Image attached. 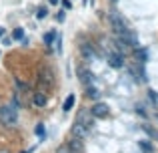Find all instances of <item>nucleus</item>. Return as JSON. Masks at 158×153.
Wrapping results in <instances>:
<instances>
[{
  "mask_svg": "<svg viewBox=\"0 0 158 153\" xmlns=\"http://www.w3.org/2000/svg\"><path fill=\"white\" fill-rule=\"evenodd\" d=\"M62 6H64V8H70V0H62Z\"/></svg>",
  "mask_w": 158,
  "mask_h": 153,
  "instance_id": "nucleus-26",
  "label": "nucleus"
},
{
  "mask_svg": "<svg viewBox=\"0 0 158 153\" xmlns=\"http://www.w3.org/2000/svg\"><path fill=\"white\" fill-rule=\"evenodd\" d=\"M78 75H80V81H82V85L84 87H88V85H92L94 83V75L88 71V69H84V67H78Z\"/></svg>",
  "mask_w": 158,
  "mask_h": 153,
  "instance_id": "nucleus-6",
  "label": "nucleus"
},
{
  "mask_svg": "<svg viewBox=\"0 0 158 153\" xmlns=\"http://www.w3.org/2000/svg\"><path fill=\"white\" fill-rule=\"evenodd\" d=\"M48 16V10L46 8H38V12H36V18H46Z\"/></svg>",
  "mask_w": 158,
  "mask_h": 153,
  "instance_id": "nucleus-21",
  "label": "nucleus"
},
{
  "mask_svg": "<svg viewBox=\"0 0 158 153\" xmlns=\"http://www.w3.org/2000/svg\"><path fill=\"white\" fill-rule=\"evenodd\" d=\"M74 101H76V97H74V95H68V97H66V101H64V105H62V109H64V111H70L74 107Z\"/></svg>",
  "mask_w": 158,
  "mask_h": 153,
  "instance_id": "nucleus-14",
  "label": "nucleus"
},
{
  "mask_svg": "<svg viewBox=\"0 0 158 153\" xmlns=\"http://www.w3.org/2000/svg\"><path fill=\"white\" fill-rule=\"evenodd\" d=\"M48 2H50V4H58V2H60V0H48Z\"/></svg>",
  "mask_w": 158,
  "mask_h": 153,
  "instance_id": "nucleus-28",
  "label": "nucleus"
},
{
  "mask_svg": "<svg viewBox=\"0 0 158 153\" xmlns=\"http://www.w3.org/2000/svg\"><path fill=\"white\" fill-rule=\"evenodd\" d=\"M46 101H48V99H46V95H44L42 91L34 93V97H32V103H34L36 107H44V105H46Z\"/></svg>",
  "mask_w": 158,
  "mask_h": 153,
  "instance_id": "nucleus-11",
  "label": "nucleus"
},
{
  "mask_svg": "<svg viewBox=\"0 0 158 153\" xmlns=\"http://www.w3.org/2000/svg\"><path fill=\"white\" fill-rule=\"evenodd\" d=\"M108 20H110V26H112V30L116 32V36H120L124 30H128V24H126V20H124V16L120 14V12L110 10L108 12Z\"/></svg>",
  "mask_w": 158,
  "mask_h": 153,
  "instance_id": "nucleus-1",
  "label": "nucleus"
},
{
  "mask_svg": "<svg viewBox=\"0 0 158 153\" xmlns=\"http://www.w3.org/2000/svg\"><path fill=\"white\" fill-rule=\"evenodd\" d=\"M2 36H4V28L0 26V38H2Z\"/></svg>",
  "mask_w": 158,
  "mask_h": 153,
  "instance_id": "nucleus-27",
  "label": "nucleus"
},
{
  "mask_svg": "<svg viewBox=\"0 0 158 153\" xmlns=\"http://www.w3.org/2000/svg\"><path fill=\"white\" fill-rule=\"evenodd\" d=\"M86 95H88L90 99H98V97H100V91H98L96 87H90L88 85V87H86Z\"/></svg>",
  "mask_w": 158,
  "mask_h": 153,
  "instance_id": "nucleus-15",
  "label": "nucleus"
},
{
  "mask_svg": "<svg viewBox=\"0 0 158 153\" xmlns=\"http://www.w3.org/2000/svg\"><path fill=\"white\" fill-rule=\"evenodd\" d=\"M72 135L74 137H86V135H88V129H86L84 125H80V123H74L72 125Z\"/></svg>",
  "mask_w": 158,
  "mask_h": 153,
  "instance_id": "nucleus-8",
  "label": "nucleus"
},
{
  "mask_svg": "<svg viewBox=\"0 0 158 153\" xmlns=\"http://www.w3.org/2000/svg\"><path fill=\"white\" fill-rule=\"evenodd\" d=\"M114 51L116 52H120V55H126L128 51H130V47H128L124 40H120V38H116V43H114Z\"/></svg>",
  "mask_w": 158,
  "mask_h": 153,
  "instance_id": "nucleus-12",
  "label": "nucleus"
},
{
  "mask_svg": "<svg viewBox=\"0 0 158 153\" xmlns=\"http://www.w3.org/2000/svg\"><path fill=\"white\" fill-rule=\"evenodd\" d=\"M154 137H156V139H158V131H156V133H154Z\"/></svg>",
  "mask_w": 158,
  "mask_h": 153,
  "instance_id": "nucleus-29",
  "label": "nucleus"
},
{
  "mask_svg": "<svg viewBox=\"0 0 158 153\" xmlns=\"http://www.w3.org/2000/svg\"><path fill=\"white\" fill-rule=\"evenodd\" d=\"M74 123H80V125H84L86 129H90V127H92V115H90V111H88V109L78 111L76 121H74Z\"/></svg>",
  "mask_w": 158,
  "mask_h": 153,
  "instance_id": "nucleus-5",
  "label": "nucleus"
},
{
  "mask_svg": "<svg viewBox=\"0 0 158 153\" xmlns=\"http://www.w3.org/2000/svg\"><path fill=\"white\" fill-rule=\"evenodd\" d=\"M156 121H158V113H156Z\"/></svg>",
  "mask_w": 158,
  "mask_h": 153,
  "instance_id": "nucleus-30",
  "label": "nucleus"
},
{
  "mask_svg": "<svg viewBox=\"0 0 158 153\" xmlns=\"http://www.w3.org/2000/svg\"><path fill=\"white\" fill-rule=\"evenodd\" d=\"M106 61H108V65H110L112 69H120L124 65L122 55H120V52H116L114 48H106Z\"/></svg>",
  "mask_w": 158,
  "mask_h": 153,
  "instance_id": "nucleus-3",
  "label": "nucleus"
},
{
  "mask_svg": "<svg viewBox=\"0 0 158 153\" xmlns=\"http://www.w3.org/2000/svg\"><path fill=\"white\" fill-rule=\"evenodd\" d=\"M40 83H46V87H52V71L50 69H42L40 71Z\"/></svg>",
  "mask_w": 158,
  "mask_h": 153,
  "instance_id": "nucleus-9",
  "label": "nucleus"
},
{
  "mask_svg": "<svg viewBox=\"0 0 158 153\" xmlns=\"http://www.w3.org/2000/svg\"><path fill=\"white\" fill-rule=\"evenodd\" d=\"M108 111L110 109H108L106 103H94L92 109H90V115L96 119H104V117H108Z\"/></svg>",
  "mask_w": 158,
  "mask_h": 153,
  "instance_id": "nucleus-4",
  "label": "nucleus"
},
{
  "mask_svg": "<svg viewBox=\"0 0 158 153\" xmlns=\"http://www.w3.org/2000/svg\"><path fill=\"white\" fill-rule=\"evenodd\" d=\"M36 135H38V137H44V135H46V129H44L42 123H40V125H36Z\"/></svg>",
  "mask_w": 158,
  "mask_h": 153,
  "instance_id": "nucleus-19",
  "label": "nucleus"
},
{
  "mask_svg": "<svg viewBox=\"0 0 158 153\" xmlns=\"http://www.w3.org/2000/svg\"><path fill=\"white\" fill-rule=\"evenodd\" d=\"M18 121V111L14 105H2L0 107V123L4 125H14Z\"/></svg>",
  "mask_w": 158,
  "mask_h": 153,
  "instance_id": "nucleus-2",
  "label": "nucleus"
},
{
  "mask_svg": "<svg viewBox=\"0 0 158 153\" xmlns=\"http://www.w3.org/2000/svg\"><path fill=\"white\" fill-rule=\"evenodd\" d=\"M80 51H82V56H84V61H94V59H96V52H94V48L90 47V44H82Z\"/></svg>",
  "mask_w": 158,
  "mask_h": 153,
  "instance_id": "nucleus-7",
  "label": "nucleus"
},
{
  "mask_svg": "<svg viewBox=\"0 0 158 153\" xmlns=\"http://www.w3.org/2000/svg\"><path fill=\"white\" fill-rule=\"evenodd\" d=\"M136 59H138V63H146V51H136Z\"/></svg>",
  "mask_w": 158,
  "mask_h": 153,
  "instance_id": "nucleus-18",
  "label": "nucleus"
},
{
  "mask_svg": "<svg viewBox=\"0 0 158 153\" xmlns=\"http://www.w3.org/2000/svg\"><path fill=\"white\" fill-rule=\"evenodd\" d=\"M70 151H72V153H82V151H84V147H82V139L80 137H74L72 139V141H70Z\"/></svg>",
  "mask_w": 158,
  "mask_h": 153,
  "instance_id": "nucleus-10",
  "label": "nucleus"
},
{
  "mask_svg": "<svg viewBox=\"0 0 158 153\" xmlns=\"http://www.w3.org/2000/svg\"><path fill=\"white\" fill-rule=\"evenodd\" d=\"M0 153H8V151H0Z\"/></svg>",
  "mask_w": 158,
  "mask_h": 153,
  "instance_id": "nucleus-31",
  "label": "nucleus"
},
{
  "mask_svg": "<svg viewBox=\"0 0 158 153\" xmlns=\"http://www.w3.org/2000/svg\"><path fill=\"white\" fill-rule=\"evenodd\" d=\"M142 129L146 131V133L150 135V137H154V133H156V131H152V129H150V127H148V125H142Z\"/></svg>",
  "mask_w": 158,
  "mask_h": 153,
  "instance_id": "nucleus-24",
  "label": "nucleus"
},
{
  "mask_svg": "<svg viewBox=\"0 0 158 153\" xmlns=\"http://www.w3.org/2000/svg\"><path fill=\"white\" fill-rule=\"evenodd\" d=\"M64 18H66V14H64V12L60 10V12H58V14H56V20H58V22H62V20H64Z\"/></svg>",
  "mask_w": 158,
  "mask_h": 153,
  "instance_id": "nucleus-25",
  "label": "nucleus"
},
{
  "mask_svg": "<svg viewBox=\"0 0 158 153\" xmlns=\"http://www.w3.org/2000/svg\"><path fill=\"white\" fill-rule=\"evenodd\" d=\"M56 153H72V151H70L68 145H62V147H58V149H56Z\"/></svg>",
  "mask_w": 158,
  "mask_h": 153,
  "instance_id": "nucleus-22",
  "label": "nucleus"
},
{
  "mask_svg": "<svg viewBox=\"0 0 158 153\" xmlns=\"http://www.w3.org/2000/svg\"><path fill=\"white\" fill-rule=\"evenodd\" d=\"M148 97H150V101H152V103H156V105H158V93H156V91H152V89H150V91H148Z\"/></svg>",
  "mask_w": 158,
  "mask_h": 153,
  "instance_id": "nucleus-20",
  "label": "nucleus"
},
{
  "mask_svg": "<svg viewBox=\"0 0 158 153\" xmlns=\"http://www.w3.org/2000/svg\"><path fill=\"white\" fill-rule=\"evenodd\" d=\"M12 38H14V40H24V28H14Z\"/></svg>",
  "mask_w": 158,
  "mask_h": 153,
  "instance_id": "nucleus-17",
  "label": "nucleus"
},
{
  "mask_svg": "<svg viewBox=\"0 0 158 153\" xmlns=\"http://www.w3.org/2000/svg\"><path fill=\"white\" fill-rule=\"evenodd\" d=\"M112 2H118V0H112Z\"/></svg>",
  "mask_w": 158,
  "mask_h": 153,
  "instance_id": "nucleus-32",
  "label": "nucleus"
},
{
  "mask_svg": "<svg viewBox=\"0 0 158 153\" xmlns=\"http://www.w3.org/2000/svg\"><path fill=\"white\" fill-rule=\"evenodd\" d=\"M136 113L142 115V117H146V111H144V107H140V105H136Z\"/></svg>",
  "mask_w": 158,
  "mask_h": 153,
  "instance_id": "nucleus-23",
  "label": "nucleus"
},
{
  "mask_svg": "<svg viewBox=\"0 0 158 153\" xmlns=\"http://www.w3.org/2000/svg\"><path fill=\"white\" fill-rule=\"evenodd\" d=\"M54 38H56V32H54V30L46 32V34H44V44H46V47H50V44L54 43Z\"/></svg>",
  "mask_w": 158,
  "mask_h": 153,
  "instance_id": "nucleus-16",
  "label": "nucleus"
},
{
  "mask_svg": "<svg viewBox=\"0 0 158 153\" xmlns=\"http://www.w3.org/2000/svg\"><path fill=\"white\" fill-rule=\"evenodd\" d=\"M138 147L142 149L144 153H152L154 151V147H152V143L150 141H146V139H142V141H138Z\"/></svg>",
  "mask_w": 158,
  "mask_h": 153,
  "instance_id": "nucleus-13",
  "label": "nucleus"
}]
</instances>
